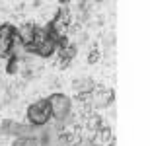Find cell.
<instances>
[{
	"label": "cell",
	"mask_w": 150,
	"mask_h": 146,
	"mask_svg": "<svg viewBox=\"0 0 150 146\" xmlns=\"http://www.w3.org/2000/svg\"><path fill=\"white\" fill-rule=\"evenodd\" d=\"M61 2H64V0H61Z\"/></svg>",
	"instance_id": "obj_1"
}]
</instances>
